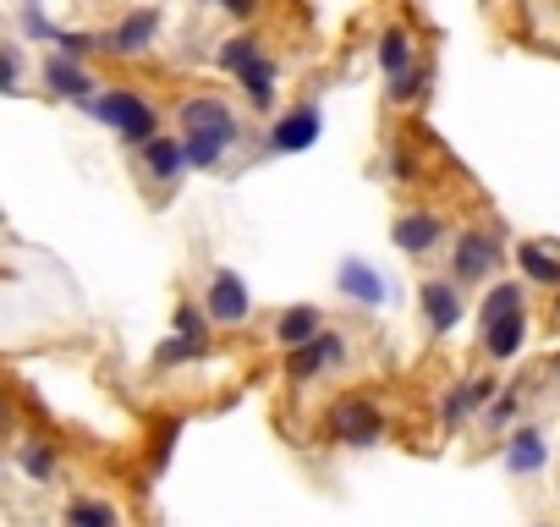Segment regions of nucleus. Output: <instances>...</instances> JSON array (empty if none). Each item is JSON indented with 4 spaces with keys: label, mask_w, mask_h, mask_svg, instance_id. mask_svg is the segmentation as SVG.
<instances>
[{
    "label": "nucleus",
    "mask_w": 560,
    "mask_h": 527,
    "mask_svg": "<svg viewBox=\"0 0 560 527\" xmlns=\"http://www.w3.org/2000/svg\"><path fill=\"white\" fill-rule=\"evenodd\" d=\"M522 286L527 281H494L478 297V341H483L489 363H516L522 347H527L533 319H527V292Z\"/></svg>",
    "instance_id": "1"
},
{
    "label": "nucleus",
    "mask_w": 560,
    "mask_h": 527,
    "mask_svg": "<svg viewBox=\"0 0 560 527\" xmlns=\"http://www.w3.org/2000/svg\"><path fill=\"white\" fill-rule=\"evenodd\" d=\"M83 110H89V116H100L121 143L149 149V143L160 138V116H154V105H149L143 94H132V89H105V94H94Z\"/></svg>",
    "instance_id": "2"
},
{
    "label": "nucleus",
    "mask_w": 560,
    "mask_h": 527,
    "mask_svg": "<svg viewBox=\"0 0 560 527\" xmlns=\"http://www.w3.org/2000/svg\"><path fill=\"white\" fill-rule=\"evenodd\" d=\"M500 236H505L500 225H472L456 236V247H451V281L456 286H494L500 281V264H505Z\"/></svg>",
    "instance_id": "3"
},
{
    "label": "nucleus",
    "mask_w": 560,
    "mask_h": 527,
    "mask_svg": "<svg viewBox=\"0 0 560 527\" xmlns=\"http://www.w3.org/2000/svg\"><path fill=\"white\" fill-rule=\"evenodd\" d=\"M325 434H330L336 445L374 450V445L385 440V412H380V401H374V396H363V390L336 396V401H330V412H325Z\"/></svg>",
    "instance_id": "4"
},
{
    "label": "nucleus",
    "mask_w": 560,
    "mask_h": 527,
    "mask_svg": "<svg viewBox=\"0 0 560 527\" xmlns=\"http://www.w3.org/2000/svg\"><path fill=\"white\" fill-rule=\"evenodd\" d=\"M347 363H352V341L341 330H325V336H314V341L287 352V379L292 385H314V379H325V374H336Z\"/></svg>",
    "instance_id": "5"
},
{
    "label": "nucleus",
    "mask_w": 560,
    "mask_h": 527,
    "mask_svg": "<svg viewBox=\"0 0 560 527\" xmlns=\"http://www.w3.org/2000/svg\"><path fill=\"white\" fill-rule=\"evenodd\" d=\"M176 127H182V138H220L225 149L242 138V121H236V110L220 99V94H187L182 105H176Z\"/></svg>",
    "instance_id": "6"
},
{
    "label": "nucleus",
    "mask_w": 560,
    "mask_h": 527,
    "mask_svg": "<svg viewBox=\"0 0 560 527\" xmlns=\"http://www.w3.org/2000/svg\"><path fill=\"white\" fill-rule=\"evenodd\" d=\"M203 314H209L214 330H242V325L253 319V292H247V281H242L236 270H209V281H203Z\"/></svg>",
    "instance_id": "7"
},
{
    "label": "nucleus",
    "mask_w": 560,
    "mask_h": 527,
    "mask_svg": "<svg viewBox=\"0 0 560 527\" xmlns=\"http://www.w3.org/2000/svg\"><path fill=\"white\" fill-rule=\"evenodd\" d=\"M418 314H423V330L429 336H451L462 319H467V303H462V286L445 276H429L423 286H418Z\"/></svg>",
    "instance_id": "8"
},
{
    "label": "nucleus",
    "mask_w": 560,
    "mask_h": 527,
    "mask_svg": "<svg viewBox=\"0 0 560 527\" xmlns=\"http://www.w3.org/2000/svg\"><path fill=\"white\" fill-rule=\"evenodd\" d=\"M336 292H341L352 308H385V303H396V286L374 270L369 258H341V270H336Z\"/></svg>",
    "instance_id": "9"
},
{
    "label": "nucleus",
    "mask_w": 560,
    "mask_h": 527,
    "mask_svg": "<svg viewBox=\"0 0 560 527\" xmlns=\"http://www.w3.org/2000/svg\"><path fill=\"white\" fill-rule=\"evenodd\" d=\"M390 242H396V253H407V258H429V253L445 242V220H440L434 209H407V214L390 220Z\"/></svg>",
    "instance_id": "10"
},
{
    "label": "nucleus",
    "mask_w": 560,
    "mask_h": 527,
    "mask_svg": "<svg viewBox=\"0 0 560 527\" xmlns=\"http://www.w3.org/2000/svg\"><path fill=\"white\" fill-rule=\"evenodd\" d=\"M494 390H500V385H494L489 374H467V379H456V385L440 396V423H445V429H462L467 418H483V407L494 401Z\"/></svg>",
    "instance_id": "11"
},
{
    "label": "nucleus",
    "mask_w": 560,
    "mask_h": 527,
    "mask_svg": "<svg viewBox=\"0 0 560 527\" xmlns=\"http://www.w3.org/2000/svg\"><path fill=\"white\" fill-rule=\"evenodd\" d=\"M511 258H516V270H522L527 286L560 292V242L555 236H522Z\"/></svg>",
    "instance_id": "12"
},
{
    "label": "nucleus",
    "mask_w": 560,
    "mask_h": 527,
    "mask_svg": "<svg viewBox=\"0 0 560 527\" xmlns=\"http://www.w3.org/2000/svg\"><path fill=\"white\" fill-rule=\"evenodd\" d=\"M500 461H505L511 478H533V472H544V467H549V434H544L538 423L511 429L505 445H500Z\"/></svg>",
    "instance_id": "13"
},
{
    "label": "nucleus",
    "mask_w": 560,
    "mask_h": 527,
    "mask_svg": "<svg viewBox=\"0 0 560 527\" xmlns=\"http://www.w3.org/2000/svg\"><path fill=\"white\" fill-rule=\"evenodd\" d=\"M319 132H325L319 105H298V110H287V116L269 127V149H275V154H303V149L319 143Z\"/></svg>",
    "instance_id": "14"
},
{
    "label": "nucleus",
    "mask_w": 560,
    "mask_h": 527,
    "mask_svg": "<svg viewBox=\"0 0 560 527\" xmlns=\"http://www.w3.org/2000/svg\"><path fill=\"white\" fill-rule=\"evenodd\" d=\"M154 39H160V12H154V7H138V12H127V17L110 28L105 50H116V56H143Z\"/></svg>",
    "instance_id": "15"
},
{
    "label": "nucleus",
    "mask_w": 560,
    "mask_h": 527,
    "mask_svg": "<svg viewBox=\"0 0 560 527\" xmlns=\"http://www.w3.org/2000/svg\"><path fill=\"white\" fill-rule=\"evenodd\" d=\"M314 336H325V308H314V303H298V308H287V314L275 319L280 352H292V347H303V341H314Z\"/></svg>",
    "instance_id": "16"
},
{
    "label": "nucleus",
    "mask_w": 560,
    "mask_h": 527,
    "mask_svg": "<svg viewBox=\"0 0 560 527\" xmlns=\"http://www.w3.org/2000/svg\"><path fill=\"white\" fill-rule=\"evenodd\" d=\"M45 83H50V94L78 99V105H89V99H94V89H100V83H94L72 56H50V61H45Z\"/></svg>",
    "instance_id": "17"
},
{
    "label": "nucleus",
    "mask_w": 560,
    "mask_h": 527,
    "mask_svg": "<svg viewBox=\"0 0 560 527\" xmlns=\"http://www.w3.org/2000/svg\"><path fill=\"white\" fill-rule=\"evenodd\" d=\"M143 171H149L154 181H176V176L187 171V143H182V138H165V132H160V138H154V143L143 149Z\"/></svg>",
    "instance_id": "18"
},
{
    "label": "nucleus",
    "mask_w": 560,
    "mask_h": 527,
    "mask_svg": "<svg viewBox=\"0 0 560 527\" xmlns=\"http://www.w3.org/2000/svg\"><path fill=\"white\" fill-rule=\"evenodd\" d=\"M236 83H242V94H247L253 110H275V61L269 56H253Z\"/></svg>",
    "instance_id": "19"
},
{
    "label": "nucleus",
    "mask_w": 560,
    "mask_h": 527,
    "mask_svg": "<svg viewBox=\"0 0 560 527\" xmlns=\"http://www.w3.org/2000/svg\"><path fill=\"white\" fill-rule=\"evenodd\" d=\"M380 67H385L390 83L412 72V34H407V28H385V34H380Z\"/></svg>",
    "instance_id": "20"
},
{
    "label": "nucleus",
    "mask_w": 560,
    "mask_h": 527,
    "mask_svg": "<svg viewBox=\"0 0 560 527\" xmlns=\"http://www.w3.org/2000/svg\"><path fill=\"white\" fill-rule=\"evenodd\" d=\"M253 56H264V45H258L253 34H236V39H225V45L214 50V67H220V72H231V78H242Z\"/></svg>",
    "instance_id": "21"
},
{
    "label": "nucleus",
    "mask_w": 560,
    "mask_h": 527,
    "mask_svg": "<svg viewBox=\"0 0 560 527\" xmlns=\"http://www.w3.org/2000/svg\"><path fill=\"white\" fill-rule=\"evenodd\" d=\"M67 527H121V516H116V505L110 500H72L67 505Z\"/></svg>",
    "instance_id": "22"
},
{
    "label": "nucleus",
    "mask_w": 560,
    "mask_h": 527,
    "mask_svg": "<svg viewBox=\"0 0 560 527\" xmlns=\"http://www.w3.org/2000/svg\"><path fill=\"white\" fill-rule=\"evenodd\" d=\"M198 358H209V347L203 341H187V336H165L154 347V368H182V363H198Z\"/></svg>",
    "instance_id": "23"
},
{
    "label": "nucleus",
    "mask_w": 560,
    "mask_h": 527,
    "mask_svg": "<svg viewBox=\"0 0 560 527\" xmlns=\"http://www.w3.org/2000/svg\"><path fill=\"white\" fill-rule=\"evenodd\" d=\"M209 314H203V303H182L176 314H171V336H187V341H203L209 347Z\"/></svg>",
    "instance_id": "24"
},
{
    "label": "nucleus",
    "mask_w": 560,
    "mask_h": 527,
    "mask_svg": "<svg viewBox=\"0 0 560 527\" xmlns=\"http://www.w3.org/2000/svg\"><path fill=\"white\" fill-rule=\"evenodd\" d=\"M516 412H522V385H505V390H494V401L483 407V423H489V429H511Z\"/></svg>",
    "instance_id": "25"
},
{
    "label": "nucleus",
    "mask_w": 560,
    "mask_h": 527,
    "mask_svg": "<svg viewBox=\"0 0 560 527\" xmlns=\"http://www.w3.org/2000/svg\"><path fill=\"white\" fill-rule=\"evenodd\" d=\"M182 143H187V165H192V171H214V165L225 160V143H220V138H198V132H192V138H182Z\"/></svg>",
    "instance_id": "26"
},
{
    "label": "nucleus",
    "mask_w": 560,
    "mask_h": 527,
    "mask_svg": "<svg viewBox=\"0 0 560 527\" xmlns=\"http://www.w3.org/2000/svg\"><path fill=\"white\" fill-rule=\"evenodd\" d=\"M429 83H434V78H429L423 67H412L407 78H396V83H390V99H396V105H418V99L429 94Z\"/></svg>",
    "instance_id": "27"
},
{
    "label": "nucleus",
    "mask_w": 560,
    "mask_h": 527,
    "mask_svg": "<svg viewBox=\"0 0 560 527\" xmlns=\"http://www.w3.org/2000/svg\"><path fill=\"white\" fill-rule=\"evenodd\" d=\"M23 467H28V478L50 483L56 478V450L50 445H23Z\"/></svg>",
    "instance_id": "28"
},
{
    "label": "nucleus",
    "mask_w": 560,
    "mask_h": 527,
    "mask_svg": "<svg viewBox=\"0 0 560 527\" xmlns=\"http://www.w3.org/2000/svg\"><path fill=\"white\" fill-rule=\"evenodd\" d=\"M18 83H23V56L18 45H0V94H18Z\"/></svg>",
    "instance_id": "29"
},
{
    "label": "nucleus",
    "mask_w": 560,
    "mask_h": 527,
    "mask_svg": "<svg viewBox=\"0 0 560 527\" xmlns=\"http://www.w3.org/2000/svg\"><path fill=\"white\" fill-rule=\"evenodd\" d=\"M176 434H182V423H176V418L154 434V461H149V472H165V461H171V450H176Z\"/></svg>",
    "instance_id": "30"
},
{
    "label": "nucleus",
    "mask_w": 560,
    "mask_h": 527,
    "mask_svg": "<svg viewBox=\"0 0 560 527\" xmlns=\"http://www.w3.org/2000/svg\"><path fill=\"white\" fill-rule=\"evenodd\" d=\"M56 45H61V56H72V61H83L89 50H100V39H89V34H61Z\"/></svg>",
    "instance_id": "31"
},
{
    "label": "nucleus",
    "mask_w": 560,
    "mask_h": 527,
    "mask_svg": "<svg viewBox=\"0 0 560 527\" xmlns=\"http://www.w3.org/2000/svg\"><path fill=\"white\" fill-rule=\"evenodd\" d=\"M209 7H214V0H209ZM220 7H225L231 17H253V12H258V0H220Z\"/></svg>",
    "instance_id": "32"
},
{
    "label": "nucleus",
    "mask_w": 560,
    "mask_h": 527,
    "mask_svg": "<svg viewBox=\"0 0 560 527\" xmlns=\"http://www.w3.org/2000/svg\"><path fill=\"white\" fill-rule=\"evenodd\" d=\"M390 171H396V181H412V154H390Z\"/></svg>",
    "instance_id": "33"
},
{
    "label": "nucleus",
    "mask_w": 560,
    "mask_h": 527,
    "mask_svg": "<svg viewBox=\"0 0 560 527\" xmlns=\"http://www.w3.org/2000/svg\"><path fill=\"white\" fill-rule=\"evenodd\" d=\"M549 379H555V385H560V352H555V358H549Z\"/></svg>",
    "instance_id": "34"
},
{
    "label": "nucleus",
    "mask_w": 560,
    "mask_h": 527,
    "mask_svg": "<svg viewBox=\"0 0 560 527\" xmlns=\"http://www.w3.org/2000/svg\"><path fill=\"white\" fill-rule=\"evenodd\" d=\"M538 527H549V522H538Z\"/></svg>",
    "instance_id": "35"
}]
</instances>
